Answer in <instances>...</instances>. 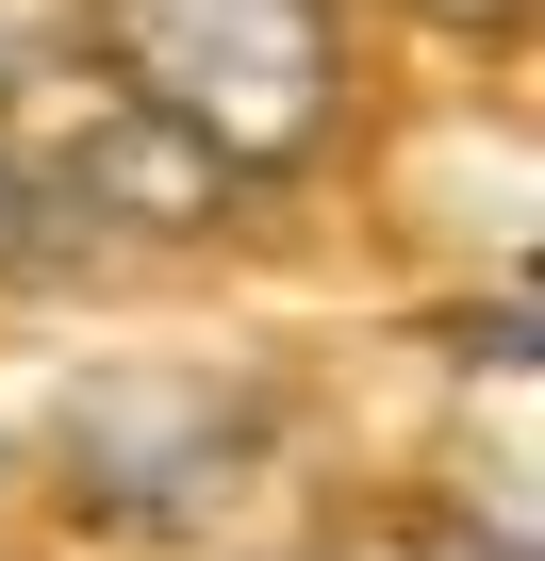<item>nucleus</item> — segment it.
<instances>
[{
  "instance_id": "2",
  "label": "nucleus",
  "mask_w": 545,
  "mask_h": 561,
  "mask_svg": "<svg viewBox=\"0 0 545 561\" xmlns=\"http://www.w3.org/2000/svg\"><path fill=\"white\" fill-rule=\"evenodd\" d=\"M18 198H34V182H18V100H0V215H18Z\"/></svg>"
},
{
  "instance_id": "1",
  "label": "nucleus",
  "mask_w": 545,
  "mask_h": 561,
  "mask_svg": "<svg viewBox=\"0 0 545 561\" xmlns=\"http://www.w3.org/2000/svg\"><path fill=\"white\" fill-rule=\"evenodd\" d=\"M83 18H100V83L215 182H282L348 133L331 0H83Z\"/></svg>"
}]
</instances>
